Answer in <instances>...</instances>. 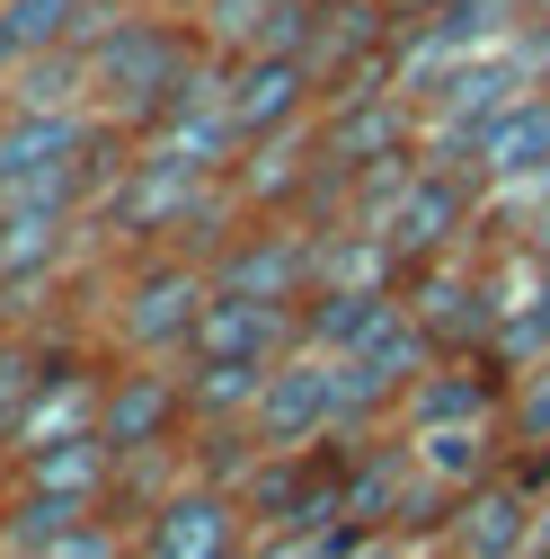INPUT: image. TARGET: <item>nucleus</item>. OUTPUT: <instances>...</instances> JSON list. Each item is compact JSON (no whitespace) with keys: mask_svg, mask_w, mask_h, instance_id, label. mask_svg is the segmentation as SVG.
Wrapping results in <instances>:
<instances>
[{"mask_svg":"<svg viewBox=\"0 0 550 559\" xmlns=\"http://www.w3.org/2000/svg\"><path fill=\"white\" fill-rule=\"evenodd\" d=\"M470 223H479V169H462V160H418L391 187V204L373 214V231L399 258V275L427 266V258H453Z\"/></svg>","mask_w":550,"mask_h":559,"instance_id":"2","label":"nucleus"},{"mask_svg":"<svg viewBox=\"0 0 550 559\" xmlns=\"http://www.w3.org/2000/svg\"><path fill=\"white\" fill-rule=\"evenodd\" d=\"M302 346V302H266V294H223L204 302L187 356H223V365H275Z\"/></svg>","mask_w":550,"mask_h":559,"instance_id":"8","label":"nucleus"},{"mask_svg":"<svg viewBox=\"0 0 550 559\" xmlns=\"http://www.w3.org/2000/svg\"><path fill=\"white\" fill-rule=\"evenodd\" d=\"M506 408V373H489V356H435L399 400V427H444V417H498Z\"/></svg>","mask_w":550,"mask_h":559,"instance_id":"10","label":"nucleus"},{"mask_svg":"<svg viewBox=\"0 0 550 559\" xmlns=\"http://www.w3.org/2000/svg\"><path fill=\"white\" fill-rule=\"evenodd\" d=\"M204 266H214L223 294H266V302H302L311 294V231L294 214H258L240 231H223L214 249H204Z\"/></svg>","mask_w":550,"mask_h":559,"instance_id":"6","label":"nucleus"},{"mask_svg":"<svg viewBox=\"0 0 550 559\" xmlns=\"http://www.w3.org/2000/svg\"><path fill=\"white\" fill-rule=\"evenodd\" d=\"M116 0H0V72L53 53V45H81Z\"/></svg>","mask_w":550,"mask_h":559,"instance_id":"15","label":"nucleus"},{"mask_svg":"<svg viewBox=\"0 0 550 559\" xmlns=\"http://www.w3.org/2000/svg\"><path fill=\"white\" fill-rule=\"evenodd\" d=\"M399 320V285H328V294H302V346L320 356H356L364 337H382Z\"/></svg>","mask_w":550,"mask_h":559,"instance_id":"13","label":"nucleus"},{"mask_svg":"<svg viewBox=\"0 0 550 559\" xmlns=\"http://www.w3.org/2000/svg\"><path fill=\"white\" fill-rule=\"evenodd\" d=\"M249 542V507L223 471H178L160 498L133 515V550L143 559H223Z\"/></svg>","mask_w":550,"mask_h":559,"instance_id":"3","label":"nucleus"},{"mask_svg":"<svg viewBox=\"0 0 550 559\" xmlns=\"http://www.w3.org/2000/svg\"><path fill=\"white\" fill-rule=\"evenodd\" d=\"M204 302H214V266L187 258V249H143L124 275H116V356H187V337L204 320Z\"/></svg>","mask_w":550,"mask_h":559,"instance_id":"1","label":"nucleus"},{"mask_svg":"<svg viewBox=\"0 0 550 559\" xmlns=\"http://www.w3.org/2000/svg\"><path fill=\"white\" fill-rule=\"evenodd\" d=\"M470 169H479V178H515V187L550 178V90H524L489 133H479Z\"/></svg>","mask_w":550,"mask_h":559,"instance_id":"14","label":"nucleus"},{"mask_svg":"<svg viewBox=\"0 0 550 559\" xmlns=\"http://www.w3.org/2000/svg\"><path fill=\"white\" fill-rule=\"evenodd\" d=\"M524 19H541V27H550V0H524Z\"/></svg>","mask_w":550,"mask_h":559,"instance_id":"18","label":"nucleus"},{"mask_svg":"<svg viewBox=\"0 0 550 559\" xmlns=\"http://www.w3.org/2000/svg\"><path fill=\"white\" fill-rule=\"evenodd\" d=\"M453 524H444V542L453 550H533L541 542V507H533V488H515L506 471H489V479H470V488H453Z\"/></svg>","mask_w":550,"mask_h":559,"instance_id":"9","label":"nucleus"},{"mask_svg":"<svg viewBox=\"0 0 550 559\" xmlns=\"http://www.w3.org/2000/svg\"><path fill=\"white\" fill-rule=\"evenodd\" d=\"M195 427L187 417V356H124L107 373V400H98V436L116 453H152V444H178Z\"/></svg>","mask_w":550,"mask_h":559,"instance_id":"5","label":"nucleus"},{"mask_svg":"<svg viewBox=\"0 0 550 559\" xmlns=\"http://www.w3.org/2000/svg\"><path fill=\"white\" fill-rule=\"evenodd\" d=\"M347 436V400H337V356L320 346H294V356L266 365V391L249 408V444H275V453H311V444H337Z\"/></svg>","mask_w":550,"mask_h":559,"instance_id":"4","label":"nucleus"},{"mask_svg":"<svg viewBox=\"0 0 550 559\" xmlns=\"http://www.w3.org/2000/svg\"><path fill=\"white\" fill-rule=\"evenodd\" d=\"M515 417H524L533 436H550V365H533V382L515 391Z\"/></svg>","mask_w":550,"mask_h":559,"instance_id":"17","label":"nucleus"},{"mask_svg":"<svg viewBox=\"0 0 550 559\" xmlns=\"http://www.w3.org/2000/svg\"><path fill=\"white\" fill-rule=\"evenodd\" d=\"M98 400H107V373H98V365L53 356L45 391L27 400V417H19V436H10L0 462H19V453H36V444H62V436H89V427H98Z\"/></svg>","mask_w":550,"mask_h":559,"instance_id":"11","label":"nucleus"},{"mask_svg":"<svg viewBox=\"0 0 550 559\" xmlns=\"http://www.w3.org/2000/svg\"><path fill=\"white\" fill-rule=\"evenodd\" d=\"M320 72L302 53H240L231 72H223V116H231V133H240V152L249 143H266V133H294V124H311L320 116Z\"/></svg>","mask_w":550,"mask_h":559,"instance_id":"7","label":"nucleus"},{"mask_svg":"<svg viewBox=\"0 0 550 559\" xmlns=\"http://www.w3.org/2000/svg\"><path fill=\"white\" fill-rule=\"evenodd\" d=\"M399 436H408V462H418V479L435 498L498 471V417H444V427H399Z\"/></svg>","mask_w":550,"mask_h":559,"instance_id":"12","label":"nucleus"},{"mask_svg":"<svg viewBox=\"0 0 550 559\" xmlns=\"http://www.w3.org/2000/svg\"><path fill=\"white\" fill-rule=\"evenodd\" d=\"M45 373H53L45 337H27V329H0V453H10V436H19L27 400L45 391Z\"/></svg>","mask_w":550,"mask_h":559,"instance_id":"16","label":"nucleus"}]
</instances>
